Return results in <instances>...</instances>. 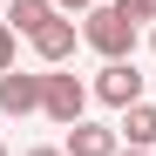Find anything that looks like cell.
<instances>
[{"label":"cell","instance_id":"obj_9","mask_svg":"<svg viewBox=\"0 0 156 156\" xmlns=\"http://www.w3.org/2000/svg\"><path fill=\"white\" fill-rule=\"evenodd\" d=\"M14 41H20V34L7 27V20H0V75H7V68H14Z\"/></svg>","mask_w":156,"mask_h":156},{"label":"cell","instance_id":"obj_1","mask_svg":"<svg viewBox=\"0 0 156 156\" xmlns=\"http://www.w3.org/2000/svg\"><path fill=\"white\" fill-rule=\"evenodd\" d=\"M82 41L102 61H136V14H129V0H95L88 20H82Z\"/></svg>","mask_w":156,"mask_h":156},{"label":"cell","instance_id":"obj_7","mask_svg":"<svg viewBox=\"0 0 156 156\" xmlns=\"http://www.w3.org/2000/svg\"><path fill=\"white\" fill-rule=\"evenodd\" d=\"M115 136L129 149H156V102H136V109H122V129Z\"/></svg>","mask_w":156,"mask_h":156},{"label":"cell","instance_id":"obj_15","mask_svg":"<svg viewBox=\"0 0 156 156\" xmlns=\"http://www.w3.org/2000/svg\"><path fill=\"white\" fill-rule=\"evenodd\" d=\"M149 48H156V34H149Z\"/></svg>","mask_w":156,"mask_h":156},{"label":"cell","instance_id":"obj_3","mask_svg":"<svg viewBox=\"0 0 156 156\" xmlns=\"http://www.w3.org/2000/svg\"><path fill=\"white\" fill-rule=\"evenodd\" d=\"M88 95L109 102V109H136V102H143V75H136V61H109V68L88 82Z\"/></svg>","mask_w":156,"mask_h":156},{"label":"cell","instance_id":"obj_14","mask_svg":"<svg viewBox=\"0 0 156 156\" xmlns=\"http://www.w3.org/2000/svg\"><path fill=\"white\" fill-rule=\"evenodd\" d=\"M0 156H14V149H7V143H0Z\"/></svg>","mask_w":156,"mask_h":156},{"label":"cell","instance_id":"obj_11","mask_svg":"<svg viewBox=\"0 0 156 156\" xmlns=\"http://www.w3.org/2000/svg\"><path fill=\"white\" fill-rule=\"evenodd\" d=\"M55 7H61V14H88L95 0H55Z\"/></svg>","mask_w":156,"mask_h":156},{"label":"cell","instance_id":"obj_12","mask_svg":"<svg viewBox=\"0 0 156 156\" xmlns=\"http://www.w3.org/2000/svg\"><path fill=\"white\" fill-rule=\"evenodd\" d=\"M20 156H68V149H48V143H41V149H20Z\"/></svg>","mask_w":156,"mask_h":156},{"label":"cell","instance_id":"obj_13","mask_svg":"<svg viewBox=\"0 0 156 156\" xmlns=\"http://www.w3.org/2000/svg\"><path fill=\"white\" fill-rule=\"evenodd\" d=\"M115 156H156V149H115Z\"/></svg>","mask_w":156,"mask_h":156},{"label":"cell","instance_id":"obj_5","mask_svg":"<svg viewBox=\"0 0 156 156\" xmlns=\"http://www.w3.org/2000/svg\"><path fill=\"white\" fill-rule=\"evenodd\" d=\"M41 82H48V75L7 68V75H0V115H34V109H41Z\"/></svg>","mask_w":156,"mask_h":156},{"label":"cell","instance_id":"obj_8","mask_svg":"<svg viewBox=\"0 0 156 156\" xmlns=\"http://www.w3.org/2000/svg\"><path fill=\"white\" fill-rule=\"evenodd\" d=\"M48 14H61L55 0H14V7H7V27H14V34H34Z\"/></svg>","mask_w":156,"mask_h":156},{"label":"cell","instance_id":"obj_4","mask_svg":"<svg viewBox=\"0 0 156 156\" xmlns=\"http://www.w3.org/2000/svg\"><path fill=\"white\" fill-rule=\"evenodd\" d=\"M27 41H34V55H41L48 68H61V61L75 55V41H82V27H75L68 14H48V20H41V27H34Z\"/></svg>","mask_w":156,"mask_h":156},{"label":"cell","instance_id":"obj_6","mask_svg":"<svg viewBox=\"0 0 156 156\" xmlns=\"http://www.w3.org/2000/svg\"><path fill=\"white\" fill-rule=\"evenodd\" d=\"M61 149H68V156H115V149H122V136H115V129H102V122H75Z\"/></svg>","mask_w":156,"mask_h":156},{"label":"cell","instance_id":"obj_10","mask_svg":"<svg viewBox=\"0 0 156 156\" xmlns=\"http://www.w3.org/2000/svg\"><path fill=\"white\" fill-rule=\"evenodd\" d=\"M129 14H136V20H156V0H129Z\"/></svg>","mask_w":156,"mask_h":156},{"label":"cell","instance_id":"obj_2","mask_svg":"<svg viewBox=\"0 0 156 156\" xmlns=\"http://www.w3.org/2000/svg\"><path fill=\"white\" fill-rule=\"evenodd\" d=\"M82 109H88V82H82V75H48V82H41V115L48 122L75 129Z\"/></svg>","mask_w":156,"mask_h":156}]
</instances>
